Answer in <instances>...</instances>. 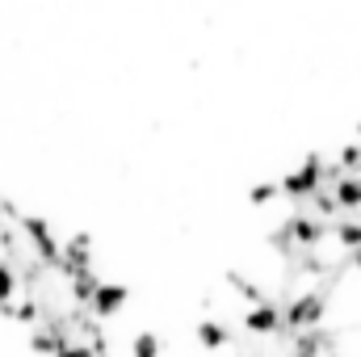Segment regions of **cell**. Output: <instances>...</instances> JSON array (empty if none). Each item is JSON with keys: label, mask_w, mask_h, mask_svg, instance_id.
<instances>
[{"label": "cell", "mask_w": 361, "mask_h": 357, "mask_svg": "<svg viewBox=\"0 0 361 357\" xmlns=\"http://www.w3.org/2000/svg\"><path fill=\"white\" fill-rule=\"evenodd\" d=\"M252 337H281V303L277 298H265V303H252L248 311H244V320H240Z\"/></svg>", "instance_id": "277c9868"}, {"label": "cell", "mask_w": 361, "mask_h": 357, "mask_svg": "<svg viewBox=\"0 0 361 357\" xmlns=\"http://www.w3.org/2000/svg\"><path fill=\"white\" fill-rule=\"evenodd\" d=\"M227 282H231V286H235V290H240V294H244L248 303H265V298H269V294H265V290H261V286H257L252 277H244L240 269H227Z\"/></svg>", "instance_id": "8fae6325"}, {"label": "cell", "mask_w": 361, "mask_h": 357, "mask_svg": "<svg viewBox=\"0 0 361 357\" xmlns=\"http://www.w3.org/2000/svg\"><path fill=\"white\" fill-rule=\"evenodd\" d=\"M281 227L290 231V240H294V248H298V253H319V244L328 240V223H319V219H315V214H307L302 206H298Z\"/></svg>", "instance_id": "7a4b0ae2"}, {"label": "cell", "mask_w": 361, "mask_h": 357, "mask_svg": "<svg viewBox=\"0 0 361 357\" xmlns=\"http://www.w3.org/2000/svg\"><path fill=\"white\" fill-rule=\"evenodd\" d=\"M269 248H277L286 261H294V257H298V248H294V240H290V231H286V227H273V231H269Z\"/></svg>", "instance_id": "9a60e30c"}, {"label": "cell", "mask_w": 361, "mask_h": 357, "mask_svg": "<svg viewBox=\"0 0 361 357\" xmlns=\"http://www.w3.org/2000/svg\"><path fill=\"white\" fill-rule=\"evenodd\" d=\"M336 341H341V332H332V328H311V332H294L290 341H286V357H324L336 349Z\"/></svg>", "instance_id": "3957f363"}, {"label": "cell", "mask_w": 361, "mask_h": 357, "mask_svg": "<svg viewBox=\"0 0 361 357\" xmlns=\"http://www.w3.org/2000/svg\"><path fill=\"white\" fill-rule=\"evenodd\" d=\"M349 261H353V269H357V277H361V248L357 253H349Z\"/></svg>", "instance_id": "d6986e66"}, {"label": "cell", "mask_w": 361, "mask_h": 357, "mask_svg": "<svg viewBox=\"0 0 361 357\" xmlns=\"http://www.w3.org/2000/svg\"><path fill=\"white\" fill-rule=\"evenodd\" d=\"M332 202L341 214H357L361 210V173H349L332 185Z\"/></svg>", "instance_id": "8992f818"}, {"label": "cell", "mask_w": 361, "mask_h": 357, "mask_svg": "<svg viewBox=\"0 0 361 357\" xmlns=\"http://www.w3.org/2000/svg\"><path fill=\"white\" fill-rule=\"evenodd\" d=\"M105 277L97 273V269H85V273H76L72 282H68V294H72V307H89L92 294H97V286H101Z\"/></svg>", "instance_id": "9c48e42d"}, {"label": "cell", "mask_w": 361, "mask_h": 357, "mask_svg": "<svg viewBox=\"0 0 361 357\" xmlns=\"http://www.w3.org/2000/svg\"><path fill=\"white\" fill-rule=\"evenodd\" d=\"M336 164H341L345 173H361V143H357V139L341 147V156H336Z\"/></svg>", "instance_id": "2e32d148"}, {"label": "cell", "mask_w": 361, "mask_h": 357, "mask_svg": "<svg viewBox=\"0 0 361 357\" xmlns=\"http://www.w3.org/2000/svg\"><path fill=\"white\" fill-rule=\"evenodd\" d=\"M315 189H324V156H319V152L302 156V164H298V169H290L286 177L277 181V193L294 198L298 206H302V202H307Z\"/></svg>", "instance_id": "6da1fadb"}, {"label": "cell", "mask_w": 361, "mask_h": 357, "mask_svg": "<svg viewBox=\"0 0 361 357\" xmlns=\"http://www.w3.org/2000/svg\"><path fill=\"white\" fill-rule=\"evenodd\" d=\"M17 286H21V282H17V269H13L8 261H4V257H0V303H13Z\"/></svg>", "instance_id": "5bb4252c"}, {"label": "cell", "mask_w": 361, "mask_h": 357, "mask_svg": "<svg viewBox=\"0 0 361 357\" xmlns=\"http://www.w3.org/2000/svg\"><path fill=\"white\" fill-rule=\"evenodd\" d=\"M126 298H130V286L126 282H101L97 294H92V303H89V315L92 320H114L126 307Z\"/></svg>", "instance_id": "5b68a950"}, {"label": "cell", "mask_w": 361, "mask_h": 357, "mask_svg": "<svg viewBox=\"0 0 361 357\" xmlns=\"http://www.w3.org/2000/svg\"><path fill=\"white\" fill-rule=\"evenodd\" d=\"M328 236H332L345 253H357L361 248V219L357 214H341L336 223H328Z\"/></svg>", "instance_id": "ba28073f"}, {"label": "cell", "mask_w": 361, "mask_h": 357, "mask_svg": "<svg viewBox=\"0 0 361 357\" xmlns=\"http://www.w3.org/2000/svg\"><path fill=\"white\" fill-rule=\"evenodd\" d=\"M17 227H21V236L30 240V244H42V240H51L55 231H51V223L42 219V214H25L21 210V219H17Z\"/></svg>", "instance_id": "30bf717a"}, {"label": "cell", "mask_w": 361, "mask_h": 357, "mask_svg": "<svg viewBox=\"0 0 361 357\" xmlns=\"http://www.w3.org/2000/svg\"><path fill=\"white\" fill-rule=\"evenodd\" d=\"M130 357H160V337H156V332H135Z\"/></svg>", "instance_id": "4fadbf2b"}, {"label": "cell", "mask_w": 361, "mask_h": 357, "mask_svg": "<svg viewBox=\"0 0 361 357\" xmlns=\"http://www.w3.org/2000/svg\"><path fill=\"white\" fill-rule=\"evenodd\" d=\"M13 320L17 324H42V298H21V303H13Z\"/></svg>", "instance_id": "7c38bea8"}, {"label": "cell", "mask_w": 361, "mask_h": 357, "mask_svg": "<svg viewBox=\"0 0 361 357\" xmlns=\"http://www.w3.org/2000/svg\"><path fill=\"white\" fill-rule=\"evenodd\" d=\"M273 198H277V181H257V185L248 189V202H252V206H269Z\"/></svg>", "instance_id": "e0dca14e"}, {"label": "cell", "mask_w": 361, "mask_h": 357, "mask_svg": "<svg viewBox=\"0 0 361 357\" xmlns=\"http://www.w3.org/2000/svg\"><path fill=\"white\" fill-rule=\"evenodd\" d=\"M193 337H197V345H202V349H210V353L231 345V328H227L223 320H210V315H206V320H197Z\"/></svg>", "instance_id": "52a82bcc"}, {"label": "cell", "mask_w": 361, "mask_h": 357, "mask_svg": "<svg viewBox=\"0 0 361 357\" xmlns=\"http://www.w3.org/2000/svg\"><path fill=\"white\" fill-rule=\"evenodd\" d=\"M59 357H92V349L85 345V341H72V345H68V349H63Z\"/></svg>", "instance_id": "ac0fdd59"}]
</instances>
